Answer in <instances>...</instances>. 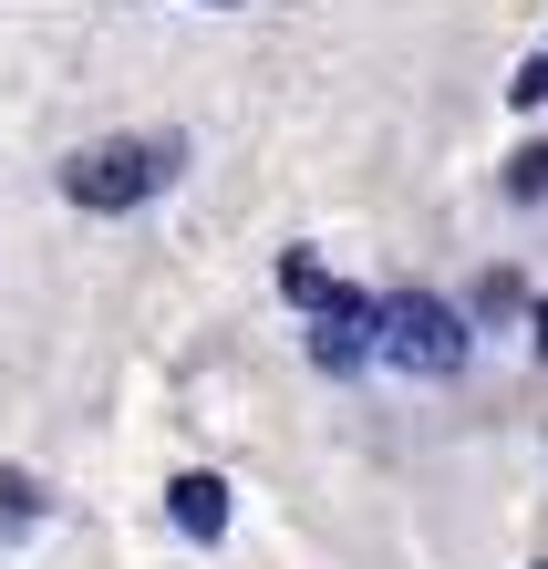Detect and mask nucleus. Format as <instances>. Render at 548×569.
I'll list each match as a JSON object with an SVG mask.
<instances>
[{"label":"nucleus","mask_w":548,"mask_h":569,"mask_svg":"<svg viewBox=\"0 0 548 569\" xmlns=\"http://www.w3.org/2000/svg\"><path fill=\"white\" fill-rule=\"evenodd\" d=\"M476 311H487V321L528 311V280H518V270H487V280H476Z\"/></svg>","instance_id":"0eeeda50"},{"label":"nucleus","mask_w":548,"mask_h":569,"mask_svg":"<svg viewBox=\"0 0 548 569\" xmlns=\"http://www.w3.org/2000/svg\"><path fill=\"white\" fill-rule=\"evenodd\" d=\"M166 177H177V136H114V146H93L62 166V197H73L83 218H124V208H146V197H166Z\"/></svg>","instance_id":"f257e3e1"},{"label":"nucleus","mask_w":548,"mask_h":569,"mask_svg":"<svg viewBox=\"0 0 548 569\" xmlns=\"http://www.w3.org/2000/svg\"><path fill=\"white\" fill-rule=\"evenodd\" d=\"M528 331H538V352H548V300H528Z\"/></svg>","instance_id":"9d476101"},{"label":"nucleus","mask_w":548,"mask_h":569,"mask_svg":"<svg viewBox=\"0 0 548 569\" xmlns=\"http://www.w3.org/2000/svg\"><path fill=\"white\" fill-rule=\"evenodd\" d=\"M197 11H238V0H197Z\"/></svg>","instance_id":"9b49d317"},{"label":"nucleus","mask_w":548,"mask_h":569,"mask_svg":"<svg viewBox=\"0 0 548 569\" xmlns=\"http://www.w3.org/2000/svg\"><path fill=\"white\" fill-rule=\"evenodd\" d=\"M372 352L393 362V373H415V383H456L466 373V321L445 311L435 290H403V300H383V331H372Z\"/></svg>","instance_id":"f03ea898"},{"label":"nucleus","mask_w":548,"mask_h":569,"mask_svg":"<svg viewBox=\"0 0 548 569\" xmlns=\"http://www.w3.org/2000/svg\"><path fill=\"white\" fill-rule=\"evenodd\" d=\"M166 518H177L197 549H218V539H228V477H208V466L166 477Z\"/></svg>","instance_id":"20e7f679"},{"label":"nucleus","mask_w":548,"mask_h":569,"mask_svg":"<svg viewBox=\"0 0 548 569\" xmlns=\"http://www.w3.org/2000/svg\"><path fill=\"white\" fill-rule=\"evenodd\" d=\"M507 197H518V208L548 197V146H518V156H507Z\"/></svg>","instance_id":"423d86ee"},{"label":"nucleus","mask_w":548,"mask_h":569,"mask_svg":"<svg viewBox=\"0 0 548 569\" xmlns=\"http://www.w3.org/2000/svg\"><path fill=\"white\" fill-rule=\"evenodd\" d=\"M42 528V487L31 477H0V539H31Z\"/></svg>","instance_id":"39448f33"},{"label":"nucleus","mask_w":548,"mask_h":569,"mask_svg":"<svg viewBox=\"0 0 548 569\" xmlns=\"http://www.w3.org/2000/svg\"><path fill=\"white\" fill-rule=\"evenodd\" d=\"M372 331H383V300L372 290H352V280H331L321 300H311V362L341 383V373H362L372 362Z\"/></svg>","instance_id":"7ed1b4c3"},{"label":"nucleus","mask_w":548,"mask_h":569,"mask_svg":"<svg viewBox=\"0 0 548 569\" xmlns=\"http://www.w3.org/2000/svg\"><path fill=\"white\" fill-rule=\"evenodd\" d=\"M280 290L300 300V311H311V300L331 290V270H321V259H311V249H290V259H280Z\"/></svg>","instance_id":"6e6552de"},{"label":"nucleus","mask_w":548,"mask_h":569,"mask_svg":"<svg viewBox=\"0 0 548 569\" xmlns=\"http://www.w3.org/2000/svg\"><path fill=\"white\" fill-rule=\"evenodd\" d=\"M507 104H518V114H538V104H548V52H538V62H518V83H507Z\"/></svg>","instance_id":"1a4fd4ad"}]
</instances>
